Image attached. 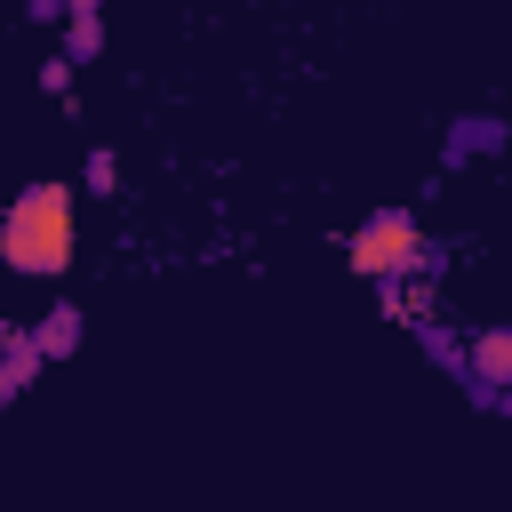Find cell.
Listing matches in <instances>:
<instances>
[{"instance_id": "6da1fadb", "label": "cell", "mask_w": 512, "mask_h": 512, "mask_svg": "<svg viewBox=\"0 0 512 512\" xmlns=\"http://www.w3.org/2000/svg\"><path fill=\"white\" fill-rule=\"evenodd\" d=\"M0 256L24 280L64 272L72 264V192L64 184H24L16 208H8V224H0Z\"/></svg>"}, {"instance_id": "7a4b0ae2", "label": "cell", "mask_w": 512, "mask_h": 512, "mask_svg": "<svg viewBox=\"0 0 512 512\" xmlns=\"http://www.w3.org/2000/svg\"><path fill=\"white\" fill-rule=\"evenodd\" d=\"M432 248H424V232H416V216L408 208H376L360 232H352V272H368V280H400V272H416Z\"/></svg>"}, {"instance_id": "3957f363", "label": "cell", "mask_w": 512, "mask_h": 512, "mask_svg": "<svg viewBox=\"0 0 512 512\" xmlns=\"http://www.w3.org/2000/svg\"><path fill=\"white\" fill-rule=\"evenodd\" d=\"M472 376H480V384H512V328H488V336L472 344Z\"/></svg>"}, {"instance_id": "277c9868", "label": "cell", "mask_w": 512, "mask_h": 512, "mask_svg": "<svg viewBox=\"0 0 512 512\" xmlns=\"http://www.w3.org/2000/svg\"><path fill=\"white\" fill-rule=\"evenodd\" d=\"M104 48V16L88 8V0H72V40H64V64H88Z\"/></svg>"}, {"instance_id": "5b68a950", "label": "cell", "mask_w": 512, "mask_h": 512, "mask_svg": "<svg viewBox=\"0 0 512 512\" xmlns=\"http://www.w3.org/2000/svg\"><path fill=\"white\" fill-rule=\"evenodd\" d=\"M32 344H40V360H56V352H72V344H80V312H72V304H56V312H48V328H40Z\"/></svg>"}, {"instance_id": "8992f818", "label": "cell", "mask_w": 512, "mask_h": 512, "mask_svg": "<svg viewBox=\"0 0 512 512\" xmlns=\"http://www.w3.org/2000/svg\"><path fill=\"white\" fill-rule=\"evenodd\" d=\"M80 176H88V192H112V184H120V160H112V152H88Z\"/></svg>"}, {"instance_id": "52a82bcc", "label": "cell", "mask_w": 512, "mask_h": 512, "mask_svg": "<svg viewBox=\"0 0 512 512\" xmlns=\"http://www.w3.org/2000/svg\"><path fill=\"white\" fill-rule=\"evenodd\" d=\"M40 88H48V96H64V88H72V64H64V56H48V72H40Z\"/></svg>"}]
</instances>
